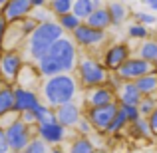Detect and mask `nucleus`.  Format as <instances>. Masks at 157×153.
I'll use <instances>...</instances> for the list:
<instances>
[{"mask_svg":"<svg viewBox=\"0 0 157 153\" xmlns=\"http://www.w3.org/2000/svg\"><path fill=\"white\" fill-rule=\"evenodd\" d=\"M94 6H96V8H100V6H104V0H94Z\"/></svg>","mask_w":157,"mask_h":153,"instance_id":"obj_46","label":"nucleus"},{"mask_svg":"<svg viewBox=\"0 0 157 153\" xmlns=\"http://www.w3.org/2000/svg\"><path fill=\"white\" fill-rule=\"evenodd\" d=\"M18 115H20V119H22L24 123H28V125H36V115H34L32 109H26V111H22V113H18Z\"/></svg>","mask_w":157,"mask_h":153,"instance_id":"obj_40","label":"nucleus"},{"mask_svg":"<svg viewBox=\"0 0 157 153\" xmlns=\"http://www.w3.org/2000/svg\"><path fill=\"white\" fill-rule=\"evenodd\" d=\"M84 22L92 28H98V30H107V28H111V18H109V12H107L105 4L100 6V8H96Z\"/></svg>","mask_w":157,"mask_h":153,"instance_id":"obj_19","label":"nucleus"},{"mask_svg":"<svg viewBox=\"0 0 157 153\" xmlns=\"http://www.w3.org/2000/svg\"><path fill=\"white\" fill-rule=\"evenodd\" d=\"M0 82H2V80H0Z\"/></svg>","mask_w":157,"mask_h":153,"instance_id":"obj_52","label":"nucleus"},{"mask_svg":"<svg viewBox=\"0 0 157 153\" xmlns=\"http://www.w3.org/2000/svg\"><path fill=\"white\" fill-rule=\"evenodd\" d=\"M155 40H157V38H155Z\"/></svg>","mask_w":157,"mask_h":153,"instance_id":"obj_53","label":"nucleus"},{"mask_svg":"<svg viewBox=\"0 0 157 153\" xmlns=\"http://www.w3.org/2000/svg\"><path fill=\"white\" fill-rule=\"evenodd\" d=\"M127 36H129L131 40H145V38H149V30H147V26L145 24H139V22H133V24H129V28H127Z\"/></svg>","mask_w":157,"mask_h":153,"instance_id":"obj_31","label":"nucleus"},{"mask_svg":"<svg viewBox=\"0 0 157 153\" xmlns=\"http://www.w3.org/2000/svg\"><path fill=\"white\" fill-rule=\"evenodd\" d=\"M115 72L121 76L123 82H133V80H137L139 76H143V74L155 72V64H151V62L143 60V58H139V56H129Z\"/></svg>","mask_w":157,"mask_h":153,"instance_id":"obj_11","label":"nucleus"},{"mask_svg":"<svg viewBox=\"0 0 157 153\" xmlns=\"http://www.w3.org/2000/svg\"><path fill=\"white\" fill-rule=\"evenodd\" d=\"M48 56H50L52 60H56L58 64L62 66L64 72L72 74L74 70H76L80 54H78V46H76V42H74V38L64 34V36H60L56 42H52V46L48 48Z\"/></svg>","mask_w":157,"mask_h":153,"instance_id":"obj_4","label":"nucleus"},{"mask_svg":"<svg viewBox=\"0 0 157 153\" xmlns=\"http://www.w3.org/2000/svg\"><path fill=\"white\" fill-rule=\"evenodd\" d=\"M119 109V103L117 100L111 101V103H105V105H96V107H84V115L90 119L94 131H100V133H105L109 121L113 119L115 111Z\"/></svg>","mask_w":157,"mask_h":153,"instance_id":"obj_6","label":"nucleus"},{"mask_svg":"<svg viewBox=\"0 0 157 153\" xmlns=\"http://www.w3.org/2000/svg\"><path fill=\"white\" fill-rule=\"evenodd\" d=\"M147 123H149V127H151V133H153V137H157V107L151 111L149 115H147Z\"/></svg>","mask_w":157,"mask_h":153,"instance_id":"obj_41","label":"nucleus"},{"mask_svg":"<svg viewBox=\"0 0 157 153\" xmlns=\"http://www.w3.org/2000/svg\"><path fill=\"white\" fill-rule=\"evenodd\" d=\"M135 56L143 58V60L157 64V40L155 38H145L139 42V46L135 48Z\"/></svg>","mask_w":157,"mask_h":153,"instance_id":"obj_21","label":"nucleus"},{"mask_svg":"<svg viewBox=\"0 0 157 153\" xmlns=\"http://www.w3.org/2000/svg\"><path fill=\"white\" fill-rule=\"evenodd\" d=\"M105 8H107V12H109L111 26H121V24L131 16L129 8H127L123 2H119V0H111V2H107Z\"/></svg>","mask_w":157,"mask_h":153,"instance_id":"obj_18","label":"nucleus"},{"mask_svg":"<svg viewBox=\"0 0 157 153\" xmlns=\"http://www.w3.org/2000/svg\"><path fill=\"white\" fill-rule=\"evenodd\" d=\"M115 100L117 103H127V105H137L141 100V94H139L135 82H123L121 88L115 92Z\"/></svg>","mask_w":157,"mask_h":153,"instance_id":"obj_16","label":"nucleus"},{"mask_svg":"<svg viewBox=\"0 0 157 153\" xmlns=\"http://www.w3.org/2000/svg\"><path fill=\"white\" fill-rule=\"evenodd\" d=\"M8 2V0H0V6H2V4H6Z\"/></svg>","mask_w":157,"mask_h":153,"instance_id":"obj_49","label":"nucleus"},{"mask_svg":"<svg viewBox=\"0 0 157 153\" xmlns=\"http://www.w3.org/2000/svg\"><path fill=\"white\" fill-rule=\"evenodd\" d=\"M119 109L125 113V117H127V121H135V119L139 117V109H137V105H127V103H119Z\"/></svg>","mask_w":157,"mask_h":153,"instance_id":"obj_38","label":"nucleus"},{"mask_svg":"<svg viewBox=\"0 0 157 153\" xmlns=\"http://www.w3.org/2000/svg\"><path fill=\"white\" fill-rule=\"evenodd\" d=\"M0 153H10V147H8L6 133H4V127L2 125H0Z\"/></svg>","mask_w":157,"mask_h":153,"instance_id":"obj_42","label":"nucleus"},{"mask_svg":"<svg viewBox=\"0 0 157 153\" xmlns=\"http://www.w3.org/2000/svg\"><path fill=\"white\" fill-rule=\"evenodd\" d=\"M0 107L4 111L14 109V84L0 82Z\"/></svg>","mask_w":157,"mask_h":153,"instance_id":"obj_25","label":"nucleus"},{"mask_svg":"<svg viewBox=\"0 0 157 153\" xmlns=\"http://www.w3.org/2000/svg\"><path fill=\"white\" fill-rule=\"evenodd\" d=\"M72 4L74 0H48L46 6L50 8L54 16H60V14H66V12H72Z\"/></svg>","mask_w":157,"mask_h":153,"instance_id":"obj_30","label":"nucleus"},{"mask_svg":"<svg viewBox=\"0 0 157 153\" xmlns=\"http://www.w3.org/2000/svg\"><path fill=\"white\" fill-rule=\"evenodd\" d=\"M155 100H157V92H155Z\"/></svg>","mask_w":157,"mask_h":153,"instance_id":"obj_50","label":"nucleus"},{"mask_svg":"<svg viewBox=\"0 0 157 153\" xmlns=\"http://www.w3.org/2000/svg\"><path fill=\"white\" fill-rule=\"evenodd\" d=\"M4 133H6V141H8V147H10V153H20L28 145V141L34 137V125L24 123L18 115L10 125L4 127Z\"/></svg>","mask_w":157,"mask_h":153,"instance_id":"obj_5","label":"nucleus"},{"mask_svg":"<svg viewBox=\"0 0 157 153\" xmlns=\"http://www.w3.org/2000/svg\"><path fill=\"white\" fill-rule=\"evenodd\" d=\"M92 153H107V151H105V149H98V147H96V149H94Z\"/></svg>","mask_w":157,"mask_h":153,"instance_id":"obj_47","label":"nucleus"},{"mask_svg":"<svg viewBox=\"0 0 157 153\" xmlns=\"http://www.w3.org/2000/svg\"><path fill=\"white\" fill-rule=\"evenodd\" d=\"M34 133L40 139L48 143V145H62L68 137V127L60 125L58 119H48V121H38L34 125Z\"/></svg>","mask_w":157,"mask_h":153,"instance_id":"obj_9","label":"nucleus"},{"mask_svg":"<svg viewBox=\"0 0 157 153\" xmlns=\"http://www.w3.org/2000/svg\"><path fill=\"white\" fill-rule=\"evenodd\" d=\"M121 84H123V80H121V76H119L117 72H107V78H105L107 88H111L113 92H117V90L121 88Z\"/></svg>","mask_w":157,"mask_h":153,"instance_id":"obj_37","label":"nucleus"},{"mask_svg":"<svg viewBox=\"0 0 157 153\" xmlns=\"http://www.w3.org/2000/svg\"><path fill=\"white\" fill-rule=\"evenodd\" d=\"M125 129L129 131V135L133 139H153V133H151V127L147 123V117H141V115L135 121L127 123Z\"/></svg>","mask_w":157,"mask_h":153,"instance_id":"obj_20","label":"nucleus"},{"mask_svg":"<svg viewBox=\"0 0 157 153\" xmlns=\"http://www.w3.org/2000/svg\"><path fill=\"white\" fill-rule=\"evenodd\" d=\"M8 26H10V24H8L6 20L0 16V52L4 50V42H6V30H8Z\"/></svg>","mask_w":157,"mask_h":153,"instance_id":"obj_39","label":"nucleus"},{"mask_svg":"<svg viewBox=\"0 0 157 153\" xmlns=\"http://www.w3.org/2000/svg\"><path fill=\"white\" fill-rule=\"evenodd\" d=\"M72 38L76 42V46L84 48V50H92V48L100 46L107 40V32L105 30H98V28L88 26L86 22H82L76 30L72 32Z\"/></svg>","mask_w":157,"mask_h":153,"instance_id":"obj_8","label":"nucleus"},{"mask_svg":"<svg viewBox=\"0 0 157 153\" xmlns=\"http://www.w3.org/2000/svg\"><path fill=\"white\" fill-rule=\"evenodd\" d=\"M96 145L92 141V135H76L66 153H92Z\"/></svg>","mask_w":157,"mask_h":153,"instance_id":"obj_24","label":"nucleus"},{"mask_svg":"<svg viewBox=\"0 0 157 153\" xmlns=\"http://www.w3.org/2000/svg\"><path fill=\"white\" fill-rule=\"evenodd\" d=\"M54 115H56L58 123L68 129H74V125L78 123V119L84 115V107L78 105L76 100L74 101H68V103H62V105L54 107Z\"/></svg>","mask_w":157,"mask_h":153,"instance_id":"obj_13","label":"nucleus"},{"mask_svg":"<svg viewBox=\"0 0 157 153\" xmlns=\"http://www.w3.org/2000/svg\"><path fill=\"white\" fill-rule=\"evenodd\" d=\"M30 16H32V18H34L38 24L48 22V20H54V14L50 12V8H48V6H44V8H32Z\"/></svg>","mask_w":157,"mask_h":153,"instance_id":"obj_34","label":"nucleus"},{"mask_svg":"<svg viewBox=\"0 0 157 153\" xmlns=\"http://www.w3.org/2000/svg\"><path fill=\"white\" fill-rule=\"evenodd\" d=\"M36 26H38V22H36L32 16H26L24 20H20V22H18V30L22 32L24 38H28V36H30L32 32L36 30Z\"/></svg>","mask_w":157,"mask_h":153,"instance_id":"obj_33","label":"nucleus"},{"mask_svg":"<svg viewBox=\"0 0 157 153\" xmlns=\"http://www.w3.org/2000/svg\"><path fill=\"white\" fill-rule=\"evenodd\" d=\"M74 129H76V135H92L94 133V127H92V123H90V119L86 117V115H82V117L78 119Z\"/></svg>","mask_w":157,"mask_h":153,"instance_id":"obj_35","label":"nucleus"},{"mask_svg":"<svg viewBox=\"0 0 157 153\" xmlns=\"http://www.w3.org/2000/svg\"><path fill=\"white\" fill-rule=\"evenodd\" d=\"M131 16H133L135 22L145 24V26H153V24H157V18L153 14H147V12H131Z\"/></svg>","mask_w":157,"mask_h":153,"instance_id":"obj_36","label":"nucleus"},{"mask_svg":"<svg viewBox=\"0 0 157 153\" xmlns=\"http://www.w3.org/2000/svg\"><path fill=\"white\" fill-rule=\"evenodd\" d=\"M131 54H133V50H131V46L127 42H113L101 52L100 60H101V64H104V68L107 72H115Z\"/></svg>","mask_w":157,"mask_h":153,"instance_id":"obj_10","label":"nucleus"},{"mask_svg":"<svg viewBox=\"0 0 157 153\" xmlns=\"http://www.w3.org/2000/svg\"><path fill=\"white\" fill-rule=\"evenodd\" d=\"M76 80L80 84V88L90 90V88H96V86L105 84V78H107V70L104 68L101 60L94 56H84V58H78V64H76Z\"/></svg>","mask_w":157,"mask_h":153,"instance_id":"obj_3","label":"nucleus"},{"mask_svg":"<svg viewBox=\"0 0 157 153\" xmlns=\"http://www.w3.org/2000/svg\"><path fill=\"white\" fill-rule=\"evenodd\" d=\"M78 94H80V84L68 72L44 78L40 82V100L46 103V105H50L52 109L62 105V103L74 101L78 98Z\"/></svg>","mask_w":157,"mask_h":153,"instance_id":"obj_1","label":"nucleus"},{"mask_svg":"<svg viewBox=\"0 0 157 153\" xmlns=\"http://www.w3.org/2000/svg\"><path fill=\"white\" fill-rule=\"evenodd\" d=\"M40 78H42V76H40L36 64H24L22 68H20L18 78H16L14 84L16 86H22V88H32L34 84L40 86ZM32 90H34V88H32Z\"/></svg>","mask_w":157,"mask_h":153,"instance_id":"obj_17","label":"nucleus"},{"mask_svg":"<svg viewBox=\"0 0 157 153\" xmlns=\"http://www.w3.org/2000/svg\"><path fill=\"white\" fill-rule=\"evenodd\" d=\"M127 117H125V113H123L121 109H117L115 111V115H113V119L109 121V125H107V129H105V133H109V135H115V133H121V131H125V127H127Z\"/></svg>","mask_w":157,"mask_h":153,"instance_id":"obj_27","label":"nucleus"},{"mask_svg":"<svg viewBox=\"0 0 157 153\" xmlns=\"http://www.w3.org/2000/svg\"><path fill=\"white\" fill-rule=\"evenodd\" d=\"M143 4H147V6H149L153 12H157V0H145Z\"/></svg>","mask_w":157,"mask_h":153,"instance_id":"obj_44","label":"nucleus"},{"mask_svg":"<svg viewBox=\"0 0 157 153\" xmlns=\"http://www.w3.org/2000/svg\"><path fill=\"white\" fill-rule=\"evenodd\" d=\"M56 20H58V24L62 26V30L64 32H68V34H72L74 30H76L78 26H80L84 20H80L74 12H66V14H60V16H56Z\"/></svg>","mask_w":157,"mask_h":153,"instance_id":"obj_26","label":"nucleus"},{"mask_svg":"<svg viewBox=\"0 0 157 153\" xmlns=\"http://www.w3.org/2000/svg\"><path fill=\"white\" fill-rule=\"evenodd\" d=\"M50 153H66V151H64V149H62V147H60V145H54V147H52V149H50Z\"/></svg>","mask_w":157,"mask_h":153,"instance_id":"obj_45","label":"nucleus"},{"mask_svg":"<svg viewBox=\"0 0 157 153\" xmlns=\"http://www.w3.org/2000/svg\"><path fill=\"white\" fill-rule=\"evenodd\" d=\"M36 64V68H38V72H40V76L42 78H50V76H56V74H62L64 70H62V66L58 64L56 60H52L50 56H42L38 62H34Z\"/></svg>","mask_w":157,"mask_h":153,"instance_id":"obj_23","label":"nucleus"},{"mask_svg":"<svg viewBox=\"0 0 157 153\" xmlns=\"http://www.w3.org/2000/svg\"><path fill=\"white\" fill-rule=\"evenodd\" d=\"M20 153H50V145H48L44 139H40L38 135H34Z\"/></svg>","mask_w":157,"mask_h":153,"instance_id":"obj_29","label":"nucleus"},{"mask_svg":"<svg viewBox=\"0 0 157 153\" xmlns=\"http://www.w3.org/2000/svg\"><path fill=\"white\" fill-rule=\"evenodd\" d=\"M94 10H96V6H94V0H74V4H72V12H74V14H76L80 20H86Z\"/></svg>","mask_w":157,"mask_h":153,"instance_id":"obj_28","label":"nucleus"},{"mask_svg":"<svg viewBox=\"0 0 157 153\" xmlns=\"http://www.w3.org/2000/svg\"><path fill=\"white\" fill-rule=\"evenodd\" d=\"M40 101V96L32 88H22L14 84V109L16 113H22L26 109H34L36 103Z\"/></svg>","mask_w":157,"mask_h":153,"instance_id":"obj_15","label":"nucleus"},{"mask_svg":"<svg viewBox=\"0 0 157 153\" xmlns=\"http://www.w3.org/2000/svg\"><path fill=\"white\" fill-rule=\"evenodd\" d=\"M66 32L62 30V26L58 24V20H48L36 26V30L26 38V52L30 56L32 62H38L42 56L48 54V48L52 46V42H56L60 36H64Z\"/></svg>","mask_w":157,"mask_h":153,"instance_id":"obj_2","label":"nucleus"},{"mask_svg":"<svg viewBox=\"0 0 157 153\" xmlns=\"http://www.w3.org/2000/svg\"><path fill=\"white\" fill-rule=\"evenodd\" d=\"M22 66H24V58L18 50H14V48L2 50L0 52V80L14 84Z\"/></svg>","mask_w":157,"mask_h":153,"instance_id":"obj_7","label":"nucleus"},{"mask_svg":"<svg viewBox=\"0 0 157 153\" xmlns=\"http://www.w3.org/2000/svg\"><path fill=\"white\" fill-rule=\"evenodd\" d=\"M133 82H135V86H137L141 96H155V92H157V72L143 74V76H139L137 80H133Z\"/></svg>","mask_w":157,"mask_h":153,"instance_id":"obj_22","label":"nucleus"},{"mask_svg":"<svg viewBox=\"0 0 157 153\" xmlns=\"http://www.w3.org/2000/svg\"><path fill=\"white\" fill-rule=\"evenodd\" d=\"M155 72H157V64H155Z\"/></svg>","mask_w":157,"mask_h":153,"instance_id":"obj_51","label":"nucleus"},{"mask_svg":"<svg viewBox=\"0 0 157 153\" xmlns=\"http://www.w3.org/2000/svg\"><path fill=\"white\" fill-rule=\"evenodd\" d=\"M155 107H157L155 96H141V100L137 103V109H139V115H141V117H147Z\"/></svg>","mask_w":157,"mask_h":153,"instance_id":"obj_32","label":"nucleus"},{"mask_svg":"<svg viewBox=\"0 0 157 153\" xmlns=\"http://www.w3.org/2000/svg\"><path fill=\"white\" fill-rule=\"evenodd\" d=\"M30 12H32L30 0H8L6 4L0 6V16L8 24H18L20 20L30 16Z\"/></svg>","mask_w":157,"mask_h":153,"instance_id":"obj_12","label":"nucleus"},{"mask_svg":"<svg viewBox=\"0 0 157 153\" xmlns=\"http://www.w3.org/2000/svg\"><path fill=\"white\" fill-rule=\"evenodd\" d=\"M30 4H32V8H44L48 4V0H30Z\"/></svg>","mask_w":157,"mask_h":153,"instance_id":"obj_43","label":"nucleus"},{"mask_svg":"<svg viewBox=\"0 0 157 153\" xmlns=\"http://www.w3.org/2000/svg\"><path fill=\"white\" fill-rule=\"evenodd\" d=\"M2 113H6V111H4V109H2V107H0V117H2Z\"/></svg>","mask_w":157,"mask_h":153,"instance_id":"obj_48","label":"nucleus"},{"mask_svg":"<svg viewBox=\"0 0 157 153\" xmlns=\"http://www.w3.org/2000/svg\"><path fill=\"white\" fill-rule=\"evenodd\" d=\"M115 101V92L107 88L105 84L96 86V88L86 90L84 94V105L86 107H96V105H105V103Z\"/></svg>","mask_w":157,"mask_h":153,"instance_id":"obj_14","label":"nucleus"}]
</instances>
